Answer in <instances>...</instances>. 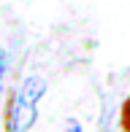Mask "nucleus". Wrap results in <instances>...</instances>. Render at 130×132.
Instances as JSON below:
<instances>
[{
    "instance_id": "obj_1",
    "label": "nucleus",
    "mask_w": 130,
    "mask_h": 132,
    "mask_svg": "<svg viewBox=\"0 0 130 132\" xmlns=\"http://www.w3.org/2000/svg\"><path fill=\"white\" fill-rule=\"evenodd\" d=\"M44 92H46V81L41 78V76H27L25 84H22V89L16 92V97L25 100V103L38 105V100H41V94H44Z\"/></svg>"
},
{
    "instance_id": "obj_2",
    "label": "nucleus",
    "mask_w": 130,
    "mask_h": 132,
    "mask_svg": "<svg viewBox=\"0 0 130 132\" xmlns=\"http://www.w3.org/2000/svg\"><path fill=\"white\" fill-rule=\"evenodd\" d=\"M122 129L130 132V100L125 103V108H122Z\"/></svg>"
},
{
    "instance_id": "obj_3",
    "label": "nucleus",
    "mask_w": 130,
    "mask_h": 132,
    "mask_svg": "<svg viewBox=\"0 0 130 132\" xmlns=\"http://www.w3.org/2000/svg\"><path fill=\"white\" fill-rule=\"evenodd\" d=\"M0 81H3V59H0Z\"/></svg>"
}]
</instances>
